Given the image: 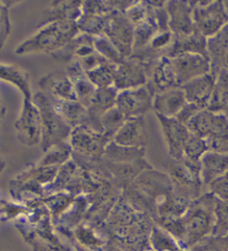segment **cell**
Segmentation results:
<instances>
[{
    "mask_svg": "<svg viewBox=\"0 0 228 251\" xmlns=\"http://www.w3.org/2000/svg\"><path fill=\"white\" fill-rule=\"evenodd\" d=\"M215 203L216 197L207 192L194 200L179 218L160 220L156 225L175 237L184 249L191 251L207 238L213 237Z\"/></svg>",
    "mask_w": 228,
    "mask_h": 251,
    "instance_id": "1",
    "label": "cell"
},
{
    "mask_svg": "<svg viewBox=\"0 0 228 251\" xmlns=\"http://www.w3.org/2000/svg\"><path fill=\"white\" fill-rule=\"evenodd\" d=\"M79 32L77 22L62 20V22L46 23L39 30L17 46L15 53L29 55V53L60 51Z\"/></svg>",
    "mask_w": 228,
    "mask_h": 251,
    "instance_id": "2",
    "label": "cell"
},
{
    "mask_svg": "<svg viewBox=\"0 0 228 251\" xmlns=\"http://www.w3.org/2000/svg\"><path fill=\"white\" fill-rule=\"evenodd\" d=\"M32 99L40 111L41 127H43L40 145L44 151H47L55 146L68 144L73 128L58 114L54 106L53 99L43 91H38L33 95Z\"/></svg>",
    "mask_w": 228,
    "mask_h": 251,
    "instance_id": "3",
    "label": "cell"
},
{
    "mask_svg": "<svg viewBox=\"0 0 228 251\" xmlns=\"http://www.w3.org/2000/svg\"><path fill=\"white\" fill-rule=\"evenodd\" d=\"M32 97H23L19 116L14 124L17 139L20 144L27 147H33L41 144V137H43L40 111L37 104L33 102Z\"/></svg>",
    "mask_w": 228,
    "mask_h": 251,
    "instance_id": "4",
    "label": "cell"
},
{
    "mask_svg": "<svg viewBox=\"0 0 228 251\" xmlns=\"http://www.w3.org/2000/svg\"><path fill=\"white\" fill-rule=\"evenodd\" d=\"M193 19L196 30L206 38L216 35L228 24V12L224 1H195Z\"/></svg>",
    "mask_w": 228,
    "mask_h": 251,
    "instance_id": "5",
    "label": "cell"
},
{
    "mask_svg": "<svg viewBox=\"0 0 228 251\" xmlns=\"http://www.w3.org/2000/svg\"><path fill=\"white\" fill-rule=\"evenodd\" d=\"M109 141L112 140L104 133L80 126L73 128L68 144L73 149V154L86 158L89 161H100Z\"/></svg>",
    "mask_w": 228,
    "mask_h": 251,
    "instance_id": "6",
    "label": "cell"
},
{
    "mask_svg": "<svg viewBox=\"0 0 228 251\" xmlns=\"http://www.w3.org/2000/svg\"><path fill=\"white\" fill-rule=\"evenodd\" d=\"M155 91L148 83L133 89L121 90L118 93L116 107L126 117V119L142 117L153 110Z\"/></svg>",
    "mask_w": 228,
    "mask_h": 251,
    "instance_id": "7",
    "label": "cell"
},
{
    "mask_svg": "<svg viewBox=\"0 0 228 251\" xmlns=\"http://www.w3.org/2000/svg\"><path fill=\"white\" fill-rule=\"evenodd\" d=\"M104 35H106L113 41V44L125 58L133 55L135 28L125 15V11L114 8L108 17Z\"/></svg>",
    "mask_w": 228,
    "mask_h": 251,
    "instance_id": "8",
    "label": "cell"
},
{
    "mask_svg": "<svg viewBox=\"0 0 228 251\" xmlns=\"http://www.w3.org/2000/svg\"><path fill=\"white\" fill-rule=\"evenodd\" d=\"M150 68L142 60L130 56L115 67L114 87L118 91L142 87L148 82Z\"/></svg>",
    "mask_w": 228,
    "mask_h": 251,
    "instance_id": "9",
    "label": "cell"
},
{
    "mask_svg": "<svg viewBox=\"0 0 228 251\" xmlns=\"http://www.w3.org/2000/svg\"><path fill=\"white\" fill-rule=\"evenodd\" d=\"M171 60L179 87L197 77L212 73L208 57L200 55V53H183V55L171 57Z\"/></svg>",
    "mask_w": 228,
    "mask_h": 251,
    "instance_id": "10",
    "label": "cell"
},
{
    "mask_svg": "<svg viewBox=\"0 0 228 251\" xmlns=\"http://www.w3.org/2000/svg\"><path fill=\"white\" fill-rule=\"evenodd\" d=\"M157 119L159 121L160 127H162L163 137L166 144L167 152L171 158V160H180L184 158V149L185 145L191 131L187 126L181 124L176 118H167V117L158 116Z\"/></svg>",
    "mask_w": 228,
    "mask_h": 251,
    "instance_id": "11",
    "label": "cell"
},
{
    "mask_svg": "<svg viewBox=\"0 0 228 251\" xmlns=\"http://www.w3.org/2000/svg\"><path fill=\"white\" fill-rule=\"evenodd\" d=\"M195 1L171 0L165 2L168 15V27L174 36H186L196 30L193 19Z\"/></svg>",
    "mask_w": 228,
    "mask_h": 251,
    "instance_id": "12",
    "label": "cell"
},
{
    "mask_svg": "<svg viewBox=\"0 0 228 251\" xmlns=\"http://www.w3.org/2000/svg\"><path fill=\"white\" fill-rule=\"evenodd\" d=\"M148 128L145 117H135L126 119L124 125L117 131L113 141L132 148H145L148 144Z\"/></svg>",
    "mask_w": 228,
    "mask_h": 251,
    "instance_id": "13",
    "label": "cell"
},
{
    "mask_svg": "<svg viewBox=\"0 0 228 251\" xmlns=\"http://www.w3.org/2000/svg\"><path fill=\"white\" fill-rule=\"evenodd\" d=\"M43 93L59 100H76L75 83L66 71H54L39 80Z\"/></svg>",
    "mask_w": 228,
    "mask_h": 251,
    "instance_id": "14",
    "label": "cell"
},
{
    "mask_svg": "<svg viewBox=\"0 0 228 251\" xmlns=\"http://www.w3.org/2000/svg\"><path fill=\"white\" fill-rule=\"evenodd\" d=\"M186 103H187V99H186L183 88L175 87L155 94L153 111L155 115L175 118Z\"/></svg>",
    "mask_w": 228,
    "mask_h": 251,
    "instance_id": "15",
    "label": "cell"
},
{
    "mask_svg": "<svg viewBox=\"0 0 228 251\" xmlns=\"http://www.w3.org/2000/svg\"><path fill=\"white\" fill-rule=\"evenodd\" d=\"M216 78V76H214L210 73L193 79V80L185 83L184 86H181L187 102L197 104L198 107L204 108V109L207 108V104L212 97Z\"/></svg>",
    "mask_w": 228,
    "mask_h": 251,
    "instance_id": "16",
    "label": "cell"
},
{
    "mask_svg": "<svg viewBox=\"0 0 228 251\" xmlns=\"http://www.w3.org/2000/svg\"><path fill=\"white\" fill-rule=\"evenodd\" d=\"M147 83L153 88L156 94L171 89V88L179 87L176 80L170 57L163 56L156 60L150 69L148 82Z\"/></svg>",
    "mask_w": 228,
    "mask_h": 251,
    "instance_id": "17",
    "label": "cell"
},
{
    "mask_svg": "<svg viewBox=\"0 0 228 251\" xmlns=\"http://www.w3.org/2000/svg\"><path fill=\"white\" fill-rule=\"evenodd\" d=\"M207 55L212 67V74L217 77L224 69V61L228 55V24L216 35L207 38Z\"/></svg>",
    "mask_w": 228,
    "mask_h": 251,
    "instance_id": "18",
    "label": "cell"
},
{
    "mask_svg": "<svg viewBox=\"0 0 228 251\" xmlns=\"http://www.w3.org/2000/svg\"><path fill=\"white\" fill-rule=\"evenodd\" d=\"M228 171V154L208 150L200 159V175L204 186H208Z\"/></svg>",
    "mask_w": 228,
    "mask_h": 251,
    "instance_id": "19",
    "label": "cell"
},
{
    "mask_svg": "<svg viewBox=\"0 0 228 251\" xmlns=\"http://www.w3.org/2000/svg\"><path fill=\"white\" fill-rule=\"evenodd\" d=\"M183 53H200V55H207V38L201 33L195 30L186 36H174L170 50H168V57H176Z\"/></svg>",
    "mask_w": 228,
    "mask_h": 251,
    "instance_id": "20",
    "label": "cell"
},
{
    "mask_svg": "<svg viewBox=\"0 0 228 251\" xmlns=\"http://www.w3.org/2000/svg\"><path fill=\"white\" fill-rule=\"evenodd\" d=\"M145 148H132L118 145L115 141H109L103 159L114 164H130L145 159Z\"/></svg>",
    "mask_w": 228,
    "mask_h": 251,
    "instance_id": "21",
    "label": "cell"
},
{
    "mask_svg": "<svg viewBox=\"0 0 228 251\" xmlns=\"http://www.w3.org/2000/svg\"><path fill=\"white\" fill-rule=\"evenodd\" d=\"M0 77L18 88L23 97L31 98L33 96L30 89V76L22 67L2 62L0 66Z\"/></svg>",
    "mask_w": 228,
    "mask_h": 251,
    "instance_id": "22",
    "label": "cell"
},
{
    "mask_svg": "<svg viewBox=\"0 0 228 251\" xmlns=\"http://www.w3.org/2000/svg\"><path fill=\"white\" fill-rule=\"evenodd\" d=\"M207 109L224 114L228 109V71L226 69H223L218 74Z\"/></svg>",
    "mask_w": 228,
    "mask_h": 251,
    "instance_id": "23",
    "label": "cell"
},
{
    "mask_svg": "<svg viewBox=\"0 0 228 251\" xmlns=\"http://www.w3.org/2000/svg\"><path fill=\"white\" fill-rule=\"evenodd\" d=\"M118 93H119V91H118L114 86L97 89L94 96V99H92L91 104L90 107L88 108V110H89L92 116L97 117V118H100L101 115L116 106Z\"/></svg>",
    "mask_w": 228,
    "mask_h": 251,
    "instance_id": "24",
    "label": "cell"
},
{
    "mask_svg": "<svg viewBox=\"0 0 228 251\" xmlns=\"http://www.w3.org/2000/svg\"><path fill=\"white\" fill-rule=\"evenodd\" d=\"M150 248L154 251H188L180 246L175 237L158 225H155L151 230Z\"/></svg>",
    "mask_w": 228,
    "mask_h": 251,
    "instance_id": "25",
    "label": "cell"
},
{
    "mask_svg": "<svg viewBox=\"0 0 228 251\" xmlns=\"http://www.w3.org/2000/svg\"><path fill=\"white\" fill-rule=\"evenodd\" d=\"M215 116H216V112H213L205 108V109L197 112L189 120V123L187 124V128L194 135L204 138L206 140L209 137L210 132H212Z\"/></svg>",
    "mask_w": 228,
    "mask_h": 251,
    "instance_id": "26",
    "label": "cell"
},
{
    "mask_svg": "<svg viewBox=\"0 0 228 251\" xmlns=\"http://www.w3.org/2000/svg\"><path fill=\"white\" fill-rule=\"evenodd\" d=\"M45 152V156L37 166L41 167V168H49V167L65 165L67 161H69L70 156L73 154V149H71L69 144H64L55 146Z\"/></svg>",
    "mask_w": 228,
    "mask_h": 251,
    "instance_id": "27",
    "label": "cell"
},
{
    "mask_svg": "<svg viewBox=\"0 0 228 251\" xmlns=\"http://www.w3.org/2000/svg\"><path fill=\"white\" fill-rule=\"evenodd\" d=\"M94 48L104 59L116 66L120 65L126 59L106 35L94 36Z\"/></svg>",
    "mask_w": 228,
    "mask_h": 251,
    "instance_id": "28",
    "label": "cell"
},
{
    "mask_svg": "<svg viewBox=\"0 0 228 251\" xmlns=\"http://www.w3.org/2000/svg\"><path fill=\"white\" fill-rule=\"evenodd\" d=\"M100 127L101 132L106 136L108 139L113 140L117 131L126 121V117L121 114V111L115 106L112 109L105 112L100 116Z\"/></svg>",
    "mask_w": 228,
    "mask_h": 251,
    "instance_id": "29",
    "label": "cell"
},
{
    "mask_svg": "<svg viewBox=\"0 0 228 251\" xmlns=\"http://www.w3.org/2000/svg\"><path fill=\"white\" fill-rule=\"evenodd\" d=\"M116 65L105 60L103 64L97 67L96 69L86 74L87 78L94 83L97 89L114 86V73H115Z\"/></svg>",
    "mask_w": 228,
    "mask_h": 251,
    "instance_id": "30",
    "label": "cell"
},
{
    "mask_svg": "<svg viewBox=\"0 0 228 251\" xmlns=\"http://www.w3.org/2000/svg\"><path fill=\"white\" fill-rule=\"evenodd\" d=\"M75 237L80 245H83L91 251H99L107 242L96 235L95 230L91 226H89V227L85 225L78 226L75 230Z\"/></svg>",
    "mask_w": 228,
    "mask_h": 251,
    "instance_id": "31",
    "label": "cell"
},
{
    "mask_svg": "<svg viewBox=\"0 0 228 251\" xmlns=\"http://www.w3.org/2000/svg\"><path fill=\"white\" fill-rule=\"evenodd\" d=\"M208 150H209L208 144H207V141L204 139V138L198 137L191 132V135H189L187 139V142H186L185 145L184 158L192 161L200 162L201 157L204 156Z\"/></svg>",
    "mask_w": 228,
    "mask_h": 251,
    "instance_id": "32",
    "label": "cell"
},
{
    "mask_svg": "<svg viewBox=\"0 0 228 251\" xmlns=\"http://www.w3.org/2000/svg\"><path fill=\"white\" fill-rule=\"evenodd\" d=\"M215 227L213 237L221 238L228 233V200L216 198L214 208Z\"/></svg>",
    "mask_w": 228,
    "mask_h": 251,
    "instance_id": "33",
    "label": "cell"
},
{
    "mask_svg": "<svg viewBox=\"0 0 228 251\" xmlns=\"http://www.w3.org/2000/svg\"><path fill=\"white\" fill-rule=\"evenodd\" d=\"M74 83H75L76 100L88 109V108L90 107L92 99H94L97 88L94 86V83L87 78L86 75L85 76L76 79Z\"/></svg>",
    "mask_w": 228,
    "mask_h": 251,
    "instance_id": "34",
    "label": "cell"
},
{
    "mask_svg": "<svg viewBox=\"0 0 228 251\" xmlns=\"http://www.w3.org/2000/svg\"><path fill=\"white\" fill-rule=\"evenodd\" d=\"M207 188H208V192L216 198L228 200V171L207 186Z\"/></svg>",
    "mask_w": 228,
    "mask_h": 251,
    "instance_id": "35",
    "label": "cell"
},
{
    "mask_svg": "<svg viewBox=\"0 0 228 251\" xmlns=\"http://www.w3.org/2000/svg\"><path fill=\"white\" fill-rule=\"evenodd\" d=\"M10 32L11 24L9 18V8L2 1L1 7H0V36H1V47H3Z\"/></svg>",
    "mask_w": 228,
    "mask_h": 251,
    "instance_id": "36",
    "label": "cell"
},
{
    "mask_svg": "<svg viewBox=\"0 0 228 251\" xmlns=\"http://www.w3.org/2000/svg\"><path fill=\"white\" fill-rule=\"evenodd\" d=\"M202 109H204V108L198 107L197 104L187 102L185 104V107L183 108V109L180 110L179 114L175 117V118L178 121H180L181 124L187 126V124L189 123V120H191L193 117L197 114V112H200Z\"/></svg>",
    "mask_w": 228,
    "mask_h": 251,
    "instance_id": "37",
    "label": "cell"
},
{
    "mask_svg": "<svg viewBox=\"0 0 228 251\" xmlns=\"http://www.w3.org/2000/svg\"><path fill=\"white\" fill-rule=\"evenodd\" d=\"M191 251H226L223 248V246L219 242L218 238L209 237L204 240L201 244L197 245L195 248H193Z\"/></svg>",
    "mask_w": 228,
    "mask_h": 251,
    "instance_id": "38",
    "label": "cell"
},
{
    "mask_svg": "<svg viewBox=\"0 0 228 251\" xmlns=\"http://www.w3.org/2000/svg\"><path fill=\"white\" fill-rule=\"evenodd\" d=\"M99 251H124V250H122L117 244H115L113 240L109 239L106 242V245H105Z\"/></svg>",
    "mask_w": 228,
    "mask_h": 251,
    "instance_id": "39",
    "label": "cell"
},
{
    "mask_svg": "<svg viewBox=\"0 0 228 251\" xmlns=\"http://www.w3.org/2000/svg\"><path fill=\"white\" fill-rule=\"evenodd\" d=\"M218 240H219V242H221V245L223 246V248L226 251H228V233L226 236L218 238Z\"/></svg>",
    "mask_w": 228,
    "mask_h": 251,
    "instance_id": "40",
    "label": "cell"
},
{
    "mask_svg": "<svg viewBox=\"0 0 228 251\" xmlns=\"http://www.w3.org/2000/svg\"><path fill=\"white\" fill-rule=\"evenodd\" d=\"M224 69H226L228 71V55L226 56L225 61H224Z\"/></svg>",
    "mask_w": 228,
    "mask_h": 251,
    "instance_id": "41",
    "label": "cell"
},
{
    "mask_svg": "<svg viewBox=\"0 0 228 251\" xmlns=\"http://www.w3.org/2000/svg\"><path fill=\"white\" fill-rule=\"evenodd\" d=\"M225 114H226V116H227V117H228V109H227V110H226V111H225Z\"/></svg>",
    "mask_w": 228,
    "mask_h": 251,
    "instance_id": "42",
    "label": "cell"
},
{
    "mask_svg": "<svg viewBox=\"0 0 228 251\" xmlns=\"http://www.w3.org/2000/svg\"><path fill=\"white\" fill-rule=\"evenodd\" d=\"M76 251H85V250H83V249H79V250H76Z\"/></svg>",
    "mask_w": 228,
    "mask_h": 251,
    "instance_id": "43",
    "label": "cell"
},
{
    "mask_svg": "<svg viewBox=\"0 0 228 251\" xmlns=\"http://www.w3.org/2000/svg\"><path fill=\"white\" fill-rule=\"evenodd\" d=\"M149 251H154V250H149Z\"/></svg>",
    "mask_w": 228,
    "mask_h": 251,
    "instance_id": "44",
    "label": "cell"
}]
</instances>
